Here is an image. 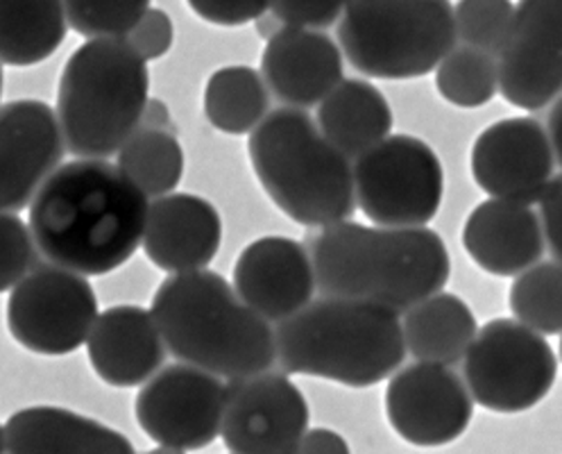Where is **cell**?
I'll return each instance as SVG.
<instances>
[{
	"label": "cell",
	"mask_w": 562,
	"mask_h": 454,
	"mask_svg": "<svg viewBox=\"0 0 562 454\" xmlns=\"http://www.w3.org/2000/svg\"><path fill=\"white\" fill-rule=\"evenodd\" d=\"M189 8L209 23L234 27L259 21L268 12L270 3L266 0H193Z\"/></svg>",
	"instance_id": "35"
},
{
	"label": "cell",
	"mask_w": 562,
	"mask_h": 454,
	"mask_svg": "<svg viewBox=\"0 0 562 454\" xmlns=\"http://www.w3.org/2000/svg\"><path fill=\"white\" fill-rule=\"evenodd\" d=\"M470 398L497 413L529 411L547 398L558 375L553 347L513 319L485 323L463 357Z\"/></svg>",
	"instance_id": "9"
},
{
	"label": "cell",
	"mask_w": 562,
	"mask_h": 454,
	"mask_svg": "<svg viewBox=\"0 0 562 454\" xmlns=\"http://www.w3.org/2000/svg\"><path fill=\"white\" fill-rule=\"evenodd\" d=\"M3 428L5 454H136L119 430L53 405L19 409Z\"/></svg>",
	"instance_id": "22"
},
{
	"label": "cell",
	"mask_w": 562,
	"mask_h": 454,
	"mask_svg": "<svg viewBox=\"0 0 562 454\" xmlns=\"http://www.w3.org/2000/svg\"><path fill=\"white\" fill-rule=\"evenodd\" d=\"M68 34L57 0L0 3V64L27 68L46 62Z\"/></svg>",
	"instance_id": "25"
},
{
	"label": "cell",
	"mask_w": 562,
	"mask_h": 454,
	"mask_svg": "<svg viewBox=\"0 0 562 454\" xmlns=\"http://www.w3.org/2000/svg\"><path fill=\"white\" fill-rule=\"evenodd\" d=\"M61 5L66 25L89 42L127 40L130 32L153 8L146 0H68Z\"/></svg>",
	"instance_id": "30"
},
{
	"label": "cell",
	"mask_w": 562,
	"mask_h": 454,
	"mask_svg": "<svg viewBox=\"0 0 562 454\" xmlns=\"http://www.w3.org/2000/svg\"><path fill=\"white\" fill-rule=\"evenodd\" d=\"M166 351L204 373L238 379L274 364V332L216 270L170 275L153 298Z\"/></svg>",
	"instance_id": "3"
},
{
	"label": "cell",
	"mask_w": 562,
	"mask_h": 454,
	"mask_svg": "<svg viewBox=\"0 0 562 454\" xmlns=\"http://www.w3.org/2000/svg\"><path fill=\"white\" fill-rule=\"evenodd\" d=\"M248 153L259 185L300 225L329 228L355 214L351 164L304 110L279 108L250 134Z\"/></svg>",
	"instance_id": "5"
},
{
	"label": "cell",
	"mask_w": 562,
	"mask_h": 454,
	"mask_svg": "<svg viewBox=\"0 0 562 454\" xmlns=\"http://www.w3.org/2000/svg\"><path fill=\"white\" fill-rule=\"evenodd\" d=\"M402 323L404 347L419 364L453 366L463 362L479 325L470 304L456 294L438 291L413 304Z\"/></svg>",
	"instance_id": "24"
},
{
	"label": "cell",
	"mask_w": 562,
	"mask_h": 454,
	"mask_svg": "<svg viewBox=\"0 0 562 454\" xmlns=\"http://www.w3.org/2000/svg\"><path fill=\"white\" fill-rule=\"evenodd\" d=\"M318 130L347 159H357L393 130V110L385 96L366 80H340L321 102Z\"/></svg>",
	"instance_id": "23"
},
{
	"label": "cell",
	"mask_w": 562,
	"mask_h": 454,
	"mask_svg": "<svg viewBox=\"0 0 562 454\" xmlns=\"http://www.w3.org/2000/svg\"><path fill=\"white\" fill-rule=\"evenodd\" d=\"M225 384L189 364H170L140 387L134 413L155 443L180 452L202 450L221 434Z\"/></svg>",
	"instance_id": "11"
},
{
	"label": "cell",
	"mask_w": 562,
	"mask_h": 454,
	"mask_svg": "<svg viewBox=\"0 0 562 454\" xmlns=\"http://www.w3.org/2000/svg\"><path fill=\"white\" fill-rule=\"evenodd\" d=\"M342 5L340 0H281L270 3L268 12L281 27L318 32L342 16Z\"/></svg>",
	"instance_id": "33"
},
{
	"label": "cell",
	"mask_w": 562,
	"mask_h": 454,
	"mask_svg": "<svg viewBox=\"0 0 562 454\" xmlns=\"http://www.w3.org/2000/svg\"><path fill=\"white\" fill-rule=\"evenodd\" d=\"M87 355L104 384L132 389L159 373L166 345L148 309L119 304L98 313L87 339Z\"/></svg>",
	"instance_id": "20"
},
{
	"label": "cell",
	"mask_w": 562,
	"mask_h": 454,
	"mask_svg": "<svg viewBox=\"0 0 562 454\" xmlns=\"http://www.w3.org/2000/svg\"><path fill=\"white\" fill-rule=\"evenodd\" d=\"M0 454H5V428L0 425Z\"/></svg>",
	"instance_id": "41"
},
{
	"label": "cell",
	"mask_w": 562,
	"mask_h": 454,
	"mask_svg": "<svg viewBox=\"0 0 562 454\" xmlns=\"http://www.w3.org/2000/svg\"><path fill=\"white\" fill-rule=\"evenodd\" d=\"M232 285L238 300L266 323L286 321L315 294L308 251L289 236L257 239L238 255Z\"/></svg>",
	"instance_id": "17"
},
{
	"label": "cell",
	"mask_w": 562,
	"mask_h": 454,
	"mask_svg": "<svg viewBox=\"0 0 562 454\" xmlns=\"http://www.w3.org/2000/svg\"><path fill=\"white\" fill-rule=\"evenodd\" d=\"M515 16V5L508 0H463L453 5L456 40L463 46L487 53L497 59Z\"/></svg>",
	"instance_id": "31"
},
{
	"label": "cell",
	"mask_w": 562,
	"mask_h": 454,
	"mask_svg": "<svg viewBox=\"0 0 562 454\" xmlns=\"http://www.w3.org/2000/svg\"><path fill=\"white\" fill-rule=\"evenodd\" d=\"M150 71L125 40H95L68 57L57 87L64 146L80 159L116 155L140 128Z\"/></svg>",
	"instance_id": "6"
},
{
	"label": "cell",
	"mask_w": 562,
	"mask_h": 454,
	"mask_svg": "<svg viewBox=\"0 0 562 454\" xmlns=\"http://www.w3.org/2000/svg\"><path fill=\"white\" fill-rule=\"evenodd\" d=\"M400 317L374 304L321 298L274 330V362L286 373L366 389L404 362Z\"/></svg>",
	"instance_id": "4"
},
{
	"label": "cell",
	"mask_w": 562,
	"mask_h": 454,
	"mask_svg": "<svg viewBox=\"0 0 562 454\" xmlns=\"http://www.w3.org/2000/svg\"><path fill=\"white\" fill-rule=\"evenodd\" d=\"M66 146L55 110L44 100H12L0 108V212L30 207L61 166Z\"/></svg>",
	"instance_id": "15"
},
{
	"label": "cell",
	"mask_w": 562,
	"mask_h": 454,
	"mask_svg": "<svg viewBox=\"0 0 562 454\" xmlns=\"http://www.w3.org/2000/svg\"><path fill=\"white\" fill-rule=\"evenodd\" d=\"M385 416L411 445L442 447L459 441L474 416V400L461 375L447 366L413 364L385 389Z\"/></svg>",
	"instance_id": "14"
},
{
	"label": "cell",
	"mask_w": 562,
	"mask_h": 454,
	"mask_svg": "<svg viewBox=\"0 0 562 454\" xmlns=\"http://www.w3.org/2000/svg\"><path fill=\"white\" fill-rule=\"evenodd\" d=\"M270 108L268 87L250 66H225L206 80L204 117L225 134L252 132Z\"/></svg>",
	"instance_id": "26"
},
{
	"label": "cell",
	"mask_w": 562,
	"mask_h": 454,
	"mask_svg": "<svg viewBox=\"0 0 562 454\" xmlns=\"http://www.w3.org/2000/svg\"><path fill=\"white\" fill-rule=\"evenodd\" d=\"M463 246L479 268L499 277H517L540 264L547 248L533 207L497 198L474 207Z\"/></svg>",
	"instance_id": "21"
},
{
	"label": "cell",
	"mask_w": 562,
	"mask_h": 454,
	"mask_svg": "<svg viewBox=\"0 0 562 454\" xmlns=\"http://www.w3.org/2000/svg\"><path fill=\"white\" fill-rule=\"evenodd\" d=\"M144 253L170 275L204 270L223 243V219L209 200L193 193H170L148 207Z\"/></svg>",
	"instance_id": "18"
},
{
	"label": "cell",
	"mask_w": 562,
	"mask_h": 454,
	"mask_svg": "<svg viewBox=\"0 0 562 454\" xmlns=\"http://www.w3.org/2000/svg\"><path fill=\"white\" fill-rule=\"evenodd\" d=\"M148 198L116 164H61L30 202L27 230L48 264L82 277L125 266L144 241Z\"/></svg>",
	"instance_id": "1"
},
{
	"label": "cell",
	"mask_w": 562,
	"mask_h": 454,
	"mask_svg": "<svg viewBox=\"0 0 562 454\" xmlns=\"http://www.w3.org/2000/svg\"><path fill=\"white\" fill-rule=\"evenodd\" d=\"M540 228H542V236H544V246H549V251L553 253L555 262H560L562 255V223H560V212H562V178L553 176L549 180V185L542 189L540 198Z\"/></svg>",
	"instance_id": "36"
},
{
	"label": "cell",
	"mask_w": 562,
	"mask_h": 454,
	"mask_svg": "<svg viewBox=\"0 0 562 454\" xmlns=\"http://www.w3.org/2000/svg\"><path fill=\"white\" fill-rule=\"evenodd\" d=\"M553 166L544 125L529 117L492 123L472 146L474 182L497 200L538 202L553 178Z\"/></svg>",
	"instance_id": "16"
},
{
	"label": "cell",
	"mask_w": 562,
	"mask_h": 454,
	"mask_svg": "<svg viewBox=\"0 0 562 454\" xmlns=\"http://www.w3.org/2000/svg\"><path fill=\"white\" fill-rule=\"evenodd\" d=\"M510 311L519 325L540 336L562 332V268L560 262H542L515 277Z\"/></svg>",
	"instance_id": "28"
},
{
	"label": "cell",
	"mask_w": 562,
	"mask_h": 454,
	"mask_svg": "<svg viewBox=\"0 0 562 454\" xmlns=\"http://www.w3.org/2000/svg\"><path fill=\"white\" fill-rule=\"evenodd\" d=\"M436 87L456 108H483L497 93V59L463 44L453 46L436 68Z\"/></svg>",
	"instance_id": "29"
},
{
	"label": "cell",
	"mask_w": 562,
	"mask_h": 454,
	"mask_svg": "<svg viewBox=\"0 0 562 454\" xmlns=\"http://www.w3.org/2000/svg\"><path fill=\"white\" fill-rule=\"evenodd\" d=\"M37 266L27 225L10 212H0V294L12 291L21 279Z\"/></svg>",
	"instance_id": "32"
},
{
	"label": "cell",
	"mask_w": 562,
	"mask_h": 454,
	"mask_svg": "<svg viewBox=\"0 0 562 454\" xmlns=\"http://www.w3.org/2000/svg\"><path fill=\"white\" fill-rule=\"evenodd\" d=\"M560 125H562V104L560 100L553 102V108L549 112V119H547V139H549V146H551V153H553V159H555V166H560L562 162V134H560Z\"/></svg>",
	"instance_id": "39"
},
{
	"label": "cell",
	"mask_w": 562,
	"mask_h": 454,
	"mask_svg": "<svg viewBox=\"0 0 562 454\" xmlns=\"http://www.w3.org/2000/svg\"><path fill=\"white\" fill-rule=\"evenodd\" d=\"M98 298L89 279L53 264L34 266L10 291L8 330L34 355L64 357L89 339Z\"/></svg>",
	"instance_id": "10"
},
{
	"label": "cell",
	"mask_w": 562,
	"mask_h": 454,
	"mask_svg": "<svg viewBox=\"0 0 562 454\" xmlns=\"http://www.w3.org/2000/svg\"><path fill=\"white\" fill-rule=\"evenodd\" d=\"M355 200L376 228H427L442 204L445 170L431 146L408 134H391L357 157L351 168Z\"/></svg>",
	"instance_id": "8"
},
{
	"label": "cell",
	"mask_w": 562,
	"mask_h": 454,
	"mask_svg": "<svg viewBox=\"0 0 562 454\" xmlns=\"http://www.w3.org/2000/svg\"><path fill=\"white\" fill-rule=\"evenodd\" d=\"M125 42L146 64L159 59L172 48L175 42L172 19L164 10L150 8L144 14V19L138 21V25L130 32V37Z\"/></svg>",
	"instance_id": "34"
},
{
	"label": "cell",
	"mask_w": 562,
	"mask_h": 454,
	"mask_svg": "<svg viewBox=\"0 0 562 454\" xmlns=\"http://www.w3.org/2000/svg\"><path fill=\"white\" fill-rule=\"evenodd\" d=\"M3 87H5V76H3V64H0V98H3Z\"/></svg>",
	"instance_id": "42"
},
{
	"label": "cell",
	"mask_w": 562,
	"mask_h": 454,
	"mask_svg": "<svg viewBox=\"0 0 562 454\" xmlns=\"http://www.w3.org/2000/svg\"><path fill=\"white\" fill-rule=\"evenodd\" d=\"M315 289L323 298L406 313L438 294L451 275L445 241L429 228L393 230L342 221L308 239Z\"/></svg>",
	"instance_id": "2"
},
{
	"label": "cell",
	"mask_w": 562,
	"mask_h": 454,
	"mask_svg": "<svg viewBox=\"0 0 562 454\" xmlns=\"http://www.w3.org/2000/svg\"><path fill=\"white\" fill-rule=\"evenodd\" d=\"M116 155V168L146 198L170 196L182 182L184 151L172 132L136 130Z\"/></svg>",
	"instance_id": "27"
},
{
	"label": "cell",
	"mask_w": 562,
	"mask_h": 454,
	"mask_svg": "<svg viewBox=\"0 0 562 454\" xmlns=\"http://www.w3.org/2000/svg\"><path fill=\"white\" fill-rule=\"evenodd\" d=\"M562 89V3L524 0L497 55V91L519 110L553 104Z\"/></svg>",
	"instance_id": "13"
},
{
	"label": "cell",
	"mask_w": 562,
	"mask_h": 454,
	"mask_svg": "<svg viewBox=\"0 0 562 454\" xmlns=\"http://www.w3.org/2000/svg\"><path fill=\"white\" fill-rule=\"evenodd\" d=\"M172 119L168 104L159 98H148L144 117H140V128L138 130H153V132H168Z\"/></svg>",
	"instance_id": "38"
},
{
	"label": "cell",
	"mask_w": 562,
	"mask_h": 454,
	"mask_svg": "<svg viewBox=\"0 0 562 454\" xmlns=\"http://www.w3.org/2000/svg\"><path fill=\"white\" fill-rule=\"evenodd\" d=\"M308 402L281 373L229 379L221 436L229 454H291L308 430Z\"/></svg>",
	"instance_id": "12"
},
{
	"label": "cell",
	"mask_w": 562,
	"mask_h": 454,
	"mask_svg": "<svg viewBox=\"0 0 562 454\" xmlns=\"http://www.w3.org/2000/svg\"><path fill=\"white\" fill-rule=\"evenodd\" d=\"M263 82L286 102V108L306 110L323 102L342 80V57L325 32L281 27L261 55Z\"/></svg>",
	"instance_id": "19"
},
{
	"label": "cell",
	"mask_w": 562,
	"mask_h": 454,
	"mask_svg": "<svg viewBox=\"0 0 562 454\" xmlns=\"http://www.w3.org/2000/svg\"><path fill=\"white\" fill-rule=\"evenodd\" d=\"M338 44L368 78L429 76L456 46L453 5L447 0H355L342 5Z\"/></svg>",
	"instance_id": "7"
},
{
	"label": "cell",
	"mask_w": 562,
	"mask_h": 454,
	"mask_svg": "<svg viewBox=\"0 0 562 454\" xmlns=\"http://www.w3.org/2000/svg\"><path fill=\"white\" fill-rule=\"evenodd\" d=\"M291 454H351L349 443L334 430H306Z\"/></svg>",
	"instance_id": "37"
},
{
	"label": "cell",
	"mask_w": 562,
	"mask_h": 454,
	"mask_svg": "<svg viewBox=\"0 0 562 454\" xmlns=\"http://www.w3.org/2000/svg\"><path fill=\"white\" fill-rule=\"evenodd\" d=\"M146 454H187V452H180V450H172V447H155Z\"/></svg>",
	"instance_id": "40"
}]
</instances>
